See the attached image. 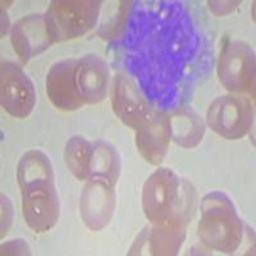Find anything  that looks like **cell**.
<instances>
[{"label":"cell","instance_id":"cell-1","mask_svg":"<svg viewBox=\"0 0 256 256\" xmlns=\"http://www.w3.org/2000/svg\"><path fill=\"white\" fill-rule=\"evenodd\" d=\"M195 191L186 180L177 177L168 168H159L146 180L142 190V209L152 224H159L174 216L188 222L194 209Z\"/></svg>","mask_w":256,"mask_h":256},{"label":"cell","instance_id":"cell-8","mask_svg":"<svg viewBox=\"0 0 256 256\" xmlns=\"http://www.w3.org/2000/svg\"><path fill=\"white\" fill-rule=\"evenodd\" d=\"M10 42L22 63L45 52L56 42L46 14H30L17 20L10 30Z\"/></svg>","mask_w":256,"mask_h":256},{"label":"cell","instance_id":"cell-17","mask_svg":"<svg viewBox=\"0 0 256 256\" xmlns=\"http://www.w3.org/2000/svg\"><path fill=\"white\" fill-rule=\"evenodd\" d=\"M120 168L122 164L118 150L104 140L94 141L88 180L98 178L114 186L120 177Z\"/></svg>","mask_w":256,"mask_h":256},{"label":"cell","instance_id":"cell-3","mask_svg":"<svg viewBox=\"0 0 256 256\" xmlns=\"http://www.w3.org/2000/svg\"><path fill=\"white\" fill-rule=\"evenodd\" d=\"M102 2L54 0L45 13L56 42L70 40L88 34L99 18Z\"/></svg>","mask_w":256,"mask_h":256},{"label":"cell","instance_id":"cell-15","mask_svg":"<svg viewBox=\"0 0 256 256\" xmlns=\"http://www.w3.org/2000/svg\"><path fill=\"white\" fill-rule=\"evenodd\" d=\"M187 220L174 216L163 223L154 224L145 242L150 255H176L186 237Z\"/></svg>","mask_w":256,"mask_h":256},{"label":"cell","instance_id":"cell-4","mask_svg":"<svg viewBox=\"0 0 256 256\" xmlns=\"http://www.w3.org/2000/svg\"><path fill=\"white\" fill-rule=\"evenodd\" d=\"M254 122V106L244 96L224 95L210 104L206 123L227 140H238L248 134Z\"/></svg>","mask_w":256,"mask_h":256},{"label":"cell","instance_id":"cell-12","mask_svg":"<svg viewBox=\"0 0 256 256\" xmlns=\"http://www.w3.org/2000/svg\"><path fill=\"white\" fill-rule=\"evenodd\" d=\"M77 59H66L52 64L45 80L46 94L56 108L72 112L84 106L76 84Z\"/></svg>","mask_w":256,"mask_h":256},{"label":"cell","instance_id":"cell-5","mask_svg":"<svg viewBox=\"0 0 256 256\" xmlns=\"http://www.w3.org/2000/svg\"><path fill=\"white\" fill-rule=\"evenodd\" d=\"M218 77L224 88L234 94L255 90V54L248 44L241 40L230 41L219 56Z\"/></svg>","mask_w":256,"mask_h":256},{"label":"cell","instance_id":"cell-2","mask_svg":"<svg viewBox=\"0 0 256 256\" xmlns=\"http://www.w3.org/2000/svg\"><path fill=\"white\" fill-rule=\"evenodd\" d=\"M198 236L206 248L232 254L240 248L244 237V223L232 200L223 192H212L201 201Z\"/></svg>","mask_w":256,"mask_h":256},{"label":"cell","instance_id":"cell-11","mask_svg":"<svg viewBox=\"0 0 256 256\" xmlns=\"http://www.w3.org/2000/svg\"><path fill=\"white\" fill-rule=\"evenodd\" d=\"M170 140L169 114L166 112L152 110L136 128L137 150L152 166L163 162Z\"/></svg>","mask_w":256,"mask_h":256},{"label":"cell","instance_id":"cell-10","mask_svg":"<svg viewBox=\"0 0 256 256\" xmlns=\"http://www.w3.org/2000/svg\"><path fill=\"white\" fill-rule=\"evenodd\" d=\"M112 108L123 124L136 130L152 109L134 80L126 72L116 73L113 81Z\"/></svg>","mask_w":256,"mask_h":256},{"label":"cell","instance_id":"cell-16","mask_svg":"<svg viewBox=\"0 0 256 256\" xmlns=\"http://www.w3.org/2000/svg\"><path fill=\"white\" fill-rule=\"evenodd\" d=\"M170 137L173 142L192 148L201 142L205 134V120L192 108H180L169 114Z\"/></svg>","mask_w":256,"mask_h":256},{"label":"cell","instance_id":"cell-14","mask_svg":"<svg viewBox=\"0 0 256 256\" xmlns=\"http://www.w3.org/2000/svg\"><path fill=\"white\" fill-rule=\"evenodd\" d=\"M17 180L20 192L56 184L54 169L49 156L41 150L24 152L18 163Z\"/></svg>","mask_w":256,"mask_h":256},{"label":"cell","instance_id":"cell-6","mask_svg":"<svg viewBox=\"0 0 256 256\" xmlns=\"http://www.w3.org/2000/svg\"><path fill=\"white\" fill-rule=\"evenodd\" d=\"M0 102L4 110L14 118H26L35 108L34 82L14 62L6 60L2 63Z\"/></svg>","mask_w":256,"mask_h":256},{"label":"cell","instance_id":"cell-13","mask_svg":"<svg viewBox=\"0 0 256 256\" xmlns=\"http://www.w3.org/2000/svg\"><path fill=\"white\" fill-rule=\"evenodd\" d=\"M110 70L102 56L88 54L77 59V91L84 105L99 104L108 94Z\"/></svg>","mask_w":256,"mask_h":256},{"label":"cell","instance_id":"cell-9","mask_svg":"<svg viewBox=\"0 0 256 256\" xmlns=\"http://www.w3.org/2000/svg\"><path fill=\"white\" fill-rule=\"evenodd\" d=\"M20 194L24 222L34 232H48L58 223L60 202L56 184H48Z\"/></svg>","mask_w":256,"mask_h":256},{"label":"cell","instance_id":"cell-7","mask_svg":"<svg viewBox=\"0 0 256 256\" xmlns=\"http://www.w3.org/2000/svg\"><path fill=\"white\" fill-rule=\"evenodd\" d=\"M116 198L113 184L91 178L84 187L80 201V212L88 230L98 232L110 223L116 210Z\"/></svg>","mask_w":256,"mask_h":256},{"label":"cell","instance_id":"cell-18","mask_svg":"<svg viewBox=\"0 0 256 256\" xmlns=\"http://www.w3.org/2000/svg\"><path fill=\"white\" fill-rule=\"evenodd\" d=\"M91 158H92V142L82 136H73L67 141L64 148V159L70 172L77 180H88Z\"/></svg>","mask_w":256,"mask_h":256}]
</instances>
